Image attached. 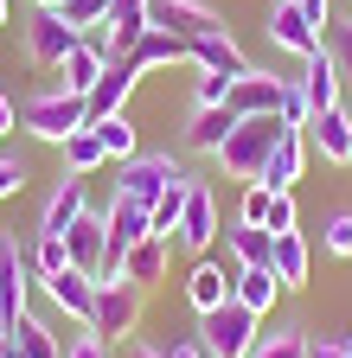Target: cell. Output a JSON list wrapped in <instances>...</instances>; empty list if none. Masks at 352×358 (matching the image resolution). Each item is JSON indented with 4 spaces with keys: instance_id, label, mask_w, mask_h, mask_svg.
Masks as SVG:
<instances>
[{
    "instance_id": "obj_1",
    "label": "cell",
    "mask_w": 352,
    "mask_h": 358,
    "mask_svg": "<svg viewBox=\"0 0 352 358\" xmlns=\"http://www.w3.org/2000/svg\"><path fill=\"white\" fill-rule=\"evenodd\" d=\"M256 320H262V313H250V307L231 294L225 307L199 313V352H205V358H250V352L262 345Z\"/></svg>"
},
{
    "instance_id": "obj_2",
    "label": "cell",
    "mask_w": 352,
    "mask_h": 358,
    "mask_svg": "<svg viewBox=\"0 0 352 358\" xmlns=\"http://www.w3.org/2000/svg\"><path fill=\"white\" fill-rule=\"evenodd\" d=\"M276 141H282V115H244V122L231 128V141L218 148V166H225L231 179H262Z\"/></svg>"
},
{
    "instance_id": "obj_3",
    "label": "cell",
    "mask_w": 352,
    "mask_h": 358,
    "mask_svg": "<svg viewBox=\"0 0 352 358\" xmlns=\"http://www.w3.org/2000/svg\"><path fill=\"white\" fill-rule=\"evenodd\" d=\"M83 122H90V109H83L77 90H45V96L20 103V128L32 134V141H52V148H64Z\"/></svg>"
},
{
    "instance_id": "obj_4",
    "label": "cell",
    "mask_w": 352,
    "mask_h": 358,
    "mask_svg": "<svg viewBox=\"0 0 352 358\" xmlns=\"http://www.w3.org/2000/svg\"><path fill=\"white\" fill-rule=\"evenodd\" d=\"M141 307H148V288H135L128 275H115V282H97L90 333H97V339H135V327H141Z\"/></svg>"
},
{
    "instance_id": "obj_5",
    "label": "cell",
    "mask_w": 352,
    "mask_h": 358,
    "mask_svg": "<svg viewBox=\"0 0 352 358\" xmlns=\"http://www.w3.org/2000/svg\"><path fill=\"white\" fill-rule=\"evenodd\" d=\"M77 26L64 20V13H52V7H32V20H26V58L38 64V71H58L71 52H77Z\"/></svg>"
},
{
    "instance_id": "obj_6",
    "label": "cell",
    "mask_w": 352,
    "mask_h": 358,
    "mask_svg": "<svg viewBox=\"0 0 352 358\" xmlns=\"http://www.w3.org/2000/svg\"><path fill=\"white\" fill-rule=\"evenodd\" d=\"M180 166H173V154H135V160H122V179H115V199L128 205H154L167 186H180Z\"/></svg>"
},
{
    "instance_id": "obj_7",
    "label": "cell",
    "mask_w": 352,
    "mask_h": 358,
    "mask_svg": "<svg viewBox=\"0 0 352 358\" xmlns=\"http://www.w3.org/2000/svg\"><path fill=\"white\" fill-rule=\"evenodd\" d=\"M38 282V268H32V250L7 243L0 237V333H13L20 327V313H26V288Z\"/></svg>"
},
{
    "instance_id": "obj_8",
    "label": "cell",
    "mask_w": 352,
    "mask_h": 358,
    "mask_svg": "<svg viewBox=\"0 0 352 358\" xmlns=\"http://www.w3.org/2000/svg\"><path fill=\"white\" fill-rule=\"evenodd\" d=\"M218 237H225V224H218V199H211L205 179H192V186H186V211H180V231H173V243L199 256V250H211Z\"/></svg>"
},
{
    "instance_id": "obj_9",
    "label": "cell",
    "mask_w": 352,
    "mask_h": 358,
    "mask_svg": "<svg viewBox=\"0 0 352 358\" xmlns=\"http://www.w3.org/2000/svg\"><path fill=\"white\" fill-rule=\"evenodd\" d=\"M269 45H282L295 58H314V52H327V32L301 13V0H276L269 7Z\"/></svg>"
},
{
    "instance_id": "obj_10",
    "label": "cell",
    "mask_w": 352,
    "mask_h": 358,
    "mask_svg": "<svg viewBox=\"0 0 352 358\" xmlns=\"http://www.w3.org/2000/svg\"><path fill=\"white\" fill-rule=\"evenodd\" d=\"M148 26L180 32L186 45H192V38H205V32H225V20H218L205 0H148Z\"/></svg>"
},
{
    "instance_id": "obj_11",
    "label": "cell",
    "mask_w": 352,
    "mask_h": 358,
    "mask_svg": "<svg viewBox=\"0 0 352 358\" xmlns=\"http://www.w3.org/2000/svg\"><path fill=\"white\" fill-rule=\"evenodd\" d=\"M38 288H45V301L64 313L71 327H90V307H97V275H83V268H58V275H45Z\"/></svg>"
},
{
    "instance_id": "obj_12",
    "label": "cell",
    "mask_w": 352,
    "mask_h": 358,
    "mask_svg": "<svg viewBox=\"0 0 352 358\" xmlns=\"http://www.w3.org/2000/svg\"><path fill=\"white\" fill-rule=\"evenodd\" d=\"M282 90H288V77L250 64V71L231 83V109H237V115H276V109H282Z\"/></svg>"
},
{
    "instance_id": "obj_13",
    "label": "cell",
    "mask_w": 352,
    "mask_h": 358,
    "mask_svg": "<svg viewBox=\"0 0 352 358\" xmlns=\"http://www.w3.org/2000/svg\"><path fill=\"white\" fill-rule=\"evenodd\" d=\"M135 83H141V71H135V64H128V58H109V71L97 77V90L83 96L90 122H103V115H122V103L135 96Z\"/></svg>"
},
{
    "instance_id": "obj_14",
    "label": "cell",
    "mask_w": 352,
    "mask_h": 358,
    "mask_svg": "<svg viewBox=\"0 0 352 358\" xmlns=\"http://www.w3.org/2000/svg\"><path fill=\"white\" fill-rule=\"evenodd\" d=\"M301 96H307V109L314 115H327V109H339V64H333V52H314V58H301Z\"/></svg>"
},
{
    "instance_id": "obj_15",
    "label": "cell",
    "mask_w": 352,
    "mask_h": 358,
    "mask_svg": "<svg viewBox=\"0 0 352 358\" xmlns=\"http://www.w3.org/2000/svg\"><path fill=\"white\" fill-rule=\"evenodd\" d=\"M64 243H71V268H83V275H97L103 282V250H109V224L97 217V211H83L71 231H64Z\"/></svg>"
},
{
    "instance_id": "obj_16",
    "label": "cell",
    "mask_w": 352,
    "mask_h": 358,
    "mask_svg": "<svg viewBox=\"0 0 352 358\" xmlns=\"http://www.w3.org/2000/svg\"><path fill=\"white\" fill-rule=\"evenodd\" d=\"M141 32H148V0H115L109 20H103V52L109 58H128L141 45Z\"/></svg>"
},
{
    "instance_id": "obj_17",
    "label": "cell",
    "mask_w": 352,
    "mask_h": 358,
    "mask_svg": "<svg viewBox=\"0 0 352 358\" xmlns=\"http://www.w3.org/2000/svg\"><path fill=\"white\" fill-rule=\"evenodd\" d=\"M301 166H307V128H282V141H276L269 166H262V186H269V192H295Z\"/></svg>"
},
{
    "instance_id": "obj_18",
    "label": "cell",
    "mask_w": 352,
    "mask_h": 358,
    "mask_svg": "<svg viewBox=\"0 0 352 358\" xmlns=\"http://www.w3.org/2000/svg\"><path fill=\"white\" fill-rule=\"evenodd\" d=\"M128 64H135V71H173V64H192V45H186L180 32L148 26V32H141V45L128 52Z\"/></svg>"
},
{
    "instance_id": "obj_19",
    "label": "cell",
    "mask_w": 352,
    "mask_h": 358,
    "mask_svg": "<svg viewBox=\"0 0 352 358\" xmlns=\"http://www.w3.org/2000/svg\"><path fill=\"white\" fill-rule=\"evenodd\" d=\"M83 211H90V205H83V179L64 173L58 186H52V199H45V211H38V237H64Z\"/></svg>"
},
{
    "instance_id": "obj_20",
    "label": "cell",
    "mask_w": 352,
    "mask_h": 358,
    "mask_svg": "<svg viewBox=\"0 0 352 358\" xmlns=\"http://www.w3.org/2000/svg\"><path fill=\"white\" fill-rule=\"evenodd\" d=\"M58 71H64V83H58V90H77V96H90V90H97V77L109 71V52H103V38H90V32H83V38H77V52H71Z\"/></svg>"
},
{
    "instance_id": "obj_21",
    "label": "cell",
    "mask_w": 352,
    "mask_h": 358,
    "mask_svg": "<svg viewBox=\"0 0 352 358\" xmlns=\"http://www.w3.org/2000/svg\"><path fill=\"white\" fill-rule=\"evenodd\" d=\"M244 115L231 109V103H218V109H192V128H186V148L192 154H211L218 160V148L231 141V128H237Z\"/></svg>"
},
{
    "instance_id": "obj_22",
    "label": "cell",
    "mask_w": 352,
    "mask_h": 358,
    "mask_svg": "<svg viewBox=\"0 0 352 358\" xmlns=\"http://www.w3.org/2000/svg\"><path fill=\"white\" fill-rule=\"evenodd\" d=\"M269 268L282 288H307V268H314V250H307L301 231H276V250H269Z\"/></svg>"
},
{
    "instance_id": "obj_23",
    "label": "cell",
    "mask_w": 352,
    "mask_h": 358,
    "mask_svg": "<svg viewBox=\"0 0 352 358\" xmlns=\"http://www.w3.org/2000/svg\"><path fill=\"white\" fill-rule=\"evenodd\" d=\"M231 275H237V268H225V262H192V268H186V301H192L199 313L225 307V301H231Z\"/></svg>"
},
{
    "instance_id": "obj_24",
    "label": "cell",
    "mask_w": 352,
    "mask_h": 358,
    "mask_svg": "<svg viewBox=\"0 0 352 358\" xmlns=\"http://www.w3.org/2000/svg\"><path fill=\"white\" fill-rule=\"evenodd\" d=\"M307 148L346 166V154H352V109H327V115H314V122H307Z\"/></svg>"
},
{
    "instance_id": "obj_25",
    "label": "cell",
    "mask_w": 352,
    "mask_h": 358,
    "mask_svg": "<svg viewBox=\"0 0 352 358\" xmlns=\"http://www.w3.org/2000/svg\"><path fill=\"white\" fill-rule=\"evenodd\" d=\"M192 64H199V71H225V77H244V71H250L244 45H237L231 32H205V38H192Z\"/></svg>"
},
{
    "instance_id": "obj_26",
    "label": "cell",
    "mask_w": 352,
    "mask_h": 358,
    "mask_svg": "<svg viewBox=\"0 0 352 358\" xmlns=\"http://www.w3.org/2000/svg\"><path fill=\"white\" fill-rule=\"evenodd\" d=\"M167 262H173V243H167V237H141L135 250L122 256V275L135 282V288H154V282L167 275Z\"/></svg>"
},
{
    "instance_id": "obj_27",
    "label": "cell",
    "mask_w": 352,
    "mask_h": 358,
    "mask_svg": "<svg viewBox=\"0 0 352 358\" xmlns=\"http://www.w3.org/2000/svg\"><path fill=\"white\" fill-rule=\"evenodd\" d=\"M269 250H276V231H262V224H231V231H225L231 268H262V262H269Z\"/></svg>"
},
{
    "instance_id": "obj_28",
    "label": "cell",
    "mask_w": 352,
    "mask_h": 358,
    "mask_svg": "<svg viewBox=\"0 0 352 358\" xmlns=\"http://www.w3.org/2000/svg\"><path fill=\"white\" fill-rule=\"evenodd\" d=\"M231 294H237L250 313H269L276 294H282V282H276V268L262 262V268H237V275H231Z\"/></svg>"
},
{
    "instance_id": "obj_29",
    "label": "cell",
    "mask_w": 352,
    "mask_h": 358,
    "mask_svg": "<svg viewBox=\"0 0 352 358\" xmlns=\"http://www.w3.org/2000/svg\"><path fill=\"white\" fill-rule=\"evenodd\" d=\"M7 339H13V352H26V358H64V339H58V333H52L45 320H38L32 307L20 313V327H13Z\"/></svg>"
},
{
    "instance_id": "obj_30",
    "label": "cell",
    "mask_w": 352,
    "mask_h": 358,
    "mask_svg": "<svg viewBox=\"0 0 352 358\" xmlns=\"http://www.w3.org/2000/svg\"><path fill=\"white\" fill-rule=\"evenodd\" d=\"M58 154H64V173H71V179H90L97 166H109V154H103V141H97V128H90V122H83Z\"/></svg>"
},
{
    "instance_id": "obj_31",
    "label": "cell",
    "mask_w": 352,
    "mask_h": 358,
    "mask_svg": "<svg viewBox=\"0 0 352 358\" xmlns=\"http://www.w3.org/2000/svg\"><path fill=\"white\" fill-rule=\"evenodd\" d=\"M90 128H97V141H103V154H109V160H135V154H141L128 109H122V115H103V122H90Z\"/></svg>"
},
{
    "instance_id": "obj_32",
    "label": "cell",
    "mask_w": 352,
    "mask_h": 358,
    "mask_svg": "<svg viewBox=\"0 0 352 358\" xmlns=\"http://www.w3.org/2000/svg\"><path fill=\"white\" fill-rule=\"evenodd\" d=\"M186 186H192V179L167 186V192L148 205V231H154V237H167V243H173V231H180V211H186Z\"/></svg>"
},
{
    "instance_id": "obj_33",
    "label": "cell",
    "mask_w": 352,
    "mask_h": 358,
    "mask_svg": "<svg viewBox=\"0 0 352 358\" xmlns=\"http://www.w3.org/2000/svg\"><path fill=\"white\" fill-rule=\"evenodd\" d=\"M231 83H237V77H225V71H199V77H192V109L231 103Z\"/></svg>"
},
{
    "instance_id": "obj_34",
    "label": "cell",
    "mask_w": 352,
    "mask_h": 358,
    "mask_svg": "<svg viewBox=\"0 0 352 358\" xmlns=\"http://www.w3.org/2000/svg\"><path fill=\"white\" fill-rule=\"evenodd\" d=\"M32 268H38V282L58 275V268H71V243H64V237H38V243H32Z\"/></svg>"
},
{
    "instance_id": "obj_35",
    "label": "cell",
    "mask_w": 352,
    "mask_h": 358,
    "mask_svg": "<svg viewBox=\"0 0 352 358\" xmlns=\"http://www.w3.org/2000/svg\"><path fill=\"white\" fill-rule=\"evenodd\" d=\"M109 7H115V0H64V20H71L77 32H103Z\"/></svg>"
},
{
    "instance_id": "obj_36",
    "label": "cell",
    "mask_w": 352,
    "mask_h": 358,
    "mask_svg": "<svg viewBox=\"0 0 352 358\" xmlns=\"http://www.w3.org/2000/svg\"><path fill=\"white\" fill-rule=\"evenodd\" d=\"M250 358H307V333H295V327H282V333H269Z\"/></svg>"
},
{
    "instance_id": "obj_37",
    "label": "cell",
    "mask_w": 352,
    "mask_h": 358,
    "mask_svg": "<svg viewBox=\"0 0 352 358\" xmlns=\"http://www.w3.org/2000/svg\"><path fill=\"white\" fill-rule=\"evenodd\" d=\"M269 205H276V192L262 186V179H250V192L237 205V224H262V231H269Z\"/></svg>"
},
{
    "instance_id": "obj_38",
    "label": "cell",
    "mask_w": 352,
    "mask_h": 358,
    "mask_svg": "<svg viewBox=\"0 0 352 358\" xmlns=\"http://www.w3.org/2000/svg\"><path fill=\"white\" fill-rule=\"evenodd\" d=\"M327 52H333L339 77L352 83V20H327Z\"/></svg>"
},
{
    "instance_id": "obj_39",
    "label": "cell",
    "mask_w": 352,
    "mask_h": 358,
    "mask_svg": "<svg viewBox=\"0 0 352 358\" xmlns=\"http://www.w3.org/2000/svg\"><path fill=\"white\" fill-rule=\"evenodd\" d=\"M276 115H282V128H307V122H314V109H307V96H301L295 77H288V90H282V109H276Z\"/></svg>"
},
{
    "instance_id": "obj_40",
    "label": "cell",
    "mask_w": 352,
    "mask_h": 358,
    "mask_svg": "<svg viewBox=\"0 0 352 358\" xmlns=\"http://www.w3.org/2000/svg\"><path fill=\"white\" fill-rule=\"evenodd\" d=\"M321 231H327V256H352V211H333Z\"/></svg>"
},
{
    "instance_id": "obj_41",
    "label": "cell",
    "mask_w": 352,
    "mask_h": 358,
    "mask_svg": "<svg viewBox=\"0 0 352 358\" xmlns=\"http://www.w3.org/2000/svg\"><path fill=\"white\" fill-rule=\"evenodd\" d=\"M64 358H109V339H97L90 327H77V333L64 339Z\"/></svg>"
},
{
    "instance_id": "obj_42",
    "label": "cell",
    "mask_w": 352,
    "mask_h": 358,
    "mask_svg": "<svg viewBox=\"0 0 352 358\" xmlns=\"http://www.w3.org/2000/svg\"><path fill=\"white\" fill-rule=\"evenodd\" d=\"M269 231H295V192H276V205H269Z\"/></svg>"
},
{
    "instance_id": "obj_43",
    "label": "cell",
    "mask_w": 352,
    "mask_h": 358,
    "mask_svg": "<svg viewBox=\"0 0 352 358\" xmlns=\"http://www.w3.org/2000/svg\"><path fill=\"white\" fill-rule=\"evenodd\" d=\"M20 186H26V166L20 160H0V199H13Z\"/></svg>"
},
{
    "instance_id": "obj_44",
    "label": "cell",
    "mask_w": 352,
    "mask_h": 358,
    "mask_svg": "<svg viewBox=\"0 0 352 358\" xmlns=\"http://www.w3.org/2000/svg\"><path fill=\"white\" fill-rule=\"evenodd\" d=\"M307 358H346L339 333H321V339H307Z\"/></svg>"
},
{
    "instance_id": "obj_45",
    "label": "cell",
    "mask_w": 352,
    "mask_h": 358,
    "mask_svg": "<svg viewBox=\"0 0 352 358\" xmlns=\"http://www.w3.org/2000/svg\"><path fill=\"white\" fill-rule=\"evenodd\" d=\"M301 13H307V20H314V26L327 32V20H333V0H301Z\"/></svg>"
},
{
    "instance_id": "obj_46",
    "label": "cell",
    "mask_w": 352,
    "mask_h": 358,
    "mask_svg": "<svg viewBox=\"0 0 352 358\" xmlns=\"http://www.w3.org/2000/svg\"><path fill=\"white\" fill-rule=\"evenodd\" d=\"M160 352H167V358H205L199 339H173V345H160Z\"/></svg>"
},
{
    "instance_id": "obj_47",
    "label": "cell",
    "mask_w": 352,
    "mask_h": 358,
    "mask_svg": "<svg viewBox=\"0 0 352 358\" xmlns=\"http://www.w3.org/2000/svg\"><path fill=\"white\" fill-rule=\"evenodd\" d=\"M13 122H20V109H13V103H7V96H0V134H7V128H13Z\"/></svg>"
},
{
    "instance_id": "obj_48",
    "label": "cell",
    "mask_w": 352,
    "mask_h": 358,
    "mask_svg": "<svg viewBox=\"0 0 352 358\" xmlns=\"http://www.w3.org/2000/svg\"><path fill=\"white\" fill-rule=\"evenodd\" d=\"M128 358H167L160 345H128Z\"/></svg>"
},
{
    "instance_id": "obj_49",
    "label": "cell",
    "mask_w": 352,
    "mask_h": 358,
    "mask_svg": "<svg viewBox=\"0 0 352 358\" xmlns=\"http://www.w3.org/2000/svg\"><path fill=\"white\" fill-rule=\"evenodd\" d=\"M32 7H52V13H64V0H32Z\"/></svg>"
},
{
    "instance_id": "obj_50",
    "label": "cell",
    "mask_w": 352,
    "mask_h": 358,
    "mask_svg": "<svg viewBox=\"0 0 352 358\" xmlns=\"http://www.w3.org/2000/svg\"><path fill=\"white\" fill-rule=\"evenodd\" d=\"M339 345H346V358H352V333H339Z\"/></svg>"
},
{
    "instance_id": "obj_51",
    "label": "cell",
    "mask_w": 352,
    "mask_h": 358,
    "mask_svg": "<svg viewBox=\"0 0 352 358\" xmlns=\"http://www.w3.org/2000/svg\"><path fill=\"white\" fill-rule=\"evenodd\" d=\"M7 13H13V7H7V0H0V26H7Z\"/></svg>"
},
{
    "instance_id": "obj_52",
    "label": "cell",
    "mask_w": 352,
    "mask_h": 358,
    "mask_svg": "<svg viewBox=\"0 0 352 358\" xmlns=\"http://www.w3.org/2000/svg\"><path fill=\"white\" fill-rule=\"evenodd\" d=\"M7 358H26V352H13V339H7Z\"/></svg>"
},
{
    "instance_id": "obj_53",
    "label": "cell",
    "mask_w": 352,
    "mask_h": 358,
    "mask_svg": "<svg viewBox=\"0 0 352 358\" xmlns=\"http://www.w3.org/2000/svg\"><path fill=\"white\" fill-rule=\"evenodd\" d=\"M0 358H7V333H0Z\"/></svg>"
},
{
    "instance_id": "obj_54",
    "label": "cell",
    "mask_w": 352,
    "mask_h": 358,
    "mask_svg": "<svg viewBox=\"0 0 352 358\" xmlns=\"http://www.w3.org/2000/svg\"><path fill=\"white\" fill-rule=\"evenodd\" d=\"M346 166H352V154H346Z\"/></svg>"
}]
</instances>
